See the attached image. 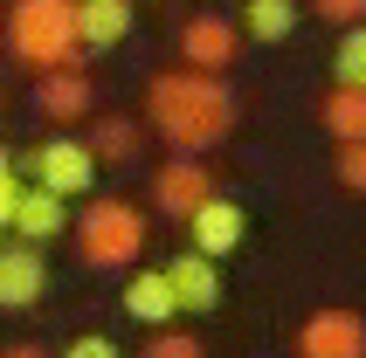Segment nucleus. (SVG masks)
<instances>
[{
	"label": "nucleus",
	"instance_id": "obj_19",
	"mask_svg": "<svg viewBox=\"0 0 366 358\" xmlns=\"http://www.w3.org/2000/svg\"><path fill=\"white\" fill-rule=\"evenodd\" d=\"M139 358H207V344L194 338V331H173V324H159V331L145 338Z\"/></svg>",
	"mask_w": 366,
	"mask_h": 358
},
{
	"label": "nucleus",
	"instance_id": "obj_4",
	"mask_svg": "<svg viewBox=\"0 0 366 358\" xmlns=\"http://www.w3.org/2000/svg\"><path fill=\"white\" fill-rule=\"evenodd\" d=\"M35 186H49V193H62V200H83L90 186H97V152L83 138H49V145H35Z\"/></svg>",
	"mask_w": 366,
	"mask_h": 358
},
{
	"label": "nucleus",
	"instance_id": "obj_2",
	"mask_svg": "<svg viewBox=\"0 0 366 358\" xmlns=\"http://www.w3.org/2000/svg\"><path fill=\"white\" fill-rule=\"evenodd\" d=\"M7 48L28 69H83V35H76V0H14L7 7Z\"/></svg>",
	"mask_w": 366,
	"mask_h": 358
},
{
	"label": "nucleus",
	"instance_id": "obj_5",
	"mask_svg": "<svg viewBox=\"0 0 366 358\" xmlns=\"http://www.w3.org/2000/svg\"><path fill=\"white\" fill-rule=\"evenodd\" d=\"M249 241V214H242V200H228V193H207L194 214H187V248H201V255L228 262L235 248Z\"/></svg>",
	"mask_w": 366,
	"mask_h": 358
},
{
	"label": "nucleus",
	"instance_id": "obj_21",
	"mask_svg": "<svg viewBox=\"0 0 366 358\" xmlns=\"http://www.w3.org/2000/svg\"><path fill=\"white\" fill-rule=\"evenodd\" d=\"M56 358H124V352H118L111 338H104V331H83V338H69Z\"/></svg>",
	"mask_w": 366,
	"mask_h": 358
},
{
	"label": "nucleus",
	"instance_id": "obj_15",
	"mask_svg": "<svg viewBox=\"0 0 366 358\" xmlns=\"http://www.w3.org/2000/svg\"><path fill=\"white\" fill-rule=\"evenodd\" d=\"M318 124H325L339 145H346V138H366V90H360V83H332L325 103H318Z\"/></svg>",
	"mask_w": 366,
	"mask_h": 358
},
{
	"label": "nucleus",
	"instance_id": "obj_3",
	"mask_svg": "<svg viewBox=\"0 0 366 358\" xmlns=\"http://www.w3.org/2000/svg\"><path fill=\"white\" fill-rule=\"evenodd\" d=\"M76 255L90 262V269H132V262L145 255V214L139 200H90L76 214Z\"/></svg>",
	"mask_w": 366,
	"mask_h": 358
},
{
	"label": "nucleus",
	"instance_id": "obj_23",
	"mask_svg": "<svg viewBox=\"0 0 366 358\" xmlns=\"http://www.w3.org/2000/svg\"><path fill=\"white\" fill-rule=\"evenodd\" d=\"M14 193H21V179H14V159L0 152V227H7V214H14Z\"/></svg>",
	"mask_w": 366,
	"mask_h": 358
},
{
	"label": "nucleus",
	"instance_id": "obj_22",
	"mask_svg": "<svg viewBox=\"0 0 366 358\" xmlns=\"http://www.w3.org/2000/svg\"><path fill=\"white\" fill-rule=\"evenodd\" d=\"M311 14H318V21H339V28H346V21H366V0H311Z\"/></svg>",
	"mask_w": 366,
	"mask_h": 358
},
{
	"label": "nucleus",
	"instance_id": "obj_1",
	"mask_svg": "<svg viewBox=\"0 0 366 358\" xmlns=\"http://www.w3.org/2000/svg\"><path fill=\"white\" fill-rule=\"evenodd\" d=\"M145 131L166 138V152H187V159H207L214 145H228L235 131V90H228L214 69H159L145 83Z\"/></svg>",
	"mask_w": 366,
	"mask_h": 358
},
{
	"label": "nucleus",
	"instance_id": "obj_11",
	"mask_svg": "<svg viewBox=\"0 0 366 358\" xmlns=\"http://www.w3.org/2000/svg\"><path fill=\"white\" fill-rule=\"evenodd\" d=\"M35 111L62 131V124H76V118L97 111V83L83 76V69H41L35 76Z\"/></svg>",
	"mask_w": 366,
	"mask_h": 358
},
{
	"label": "nucleus",
	"instance_id": "obj_18",
	"mask_svg": "<svg viewBox=\"0 0 366 358\" xmlns=\"http://www.w3.org/2000/svg\"><path fill=\"white\" fill-rule=\"evenodd\" d=\"M332 69H339V83H360V90H366V21H346V28H339Z\"/></svg>",
	"mask_w": 366,
	"mask_h": 358
},
{
	"label": "nucleus",
	"instance_id": "obj_17",
	"mask_svg": "<svg viewBox=\"0 0 366 358\" xmlns=\"http://www.w3.org/2000/svg\"><path fill=\"white\" fill-rule=\"evenodd\" d=\"M242 35L290 41V35H297V0H242Z\"/></svg>",
	"mask_w": 366,
	"mask_h": 358
},
{
	"label": "nucleus",
	"instance_id": "obj_7",
	"mask_svg": "<svg viewBox=\"0 0 366 358\" xmlns=\"http://www.w3.org/2000/svg\"><path fill=\"white\" fill-rule=\"evenodd\" d=\"M49 290V255L41 241H0V310H35Z\"/></svg>",
	"mask_w": 366,
	"mask_h": 358
},
{
	"label": "nucleus",
	"instance_id": "obj_20",
	"mask_svg": "<svg viewBox=\"0 0 366 358\" xmlns=\"http://www.w3.org/2000/svg\"><path fill=\"white\" fill-rule=\"evenodd\" d=\"M332 173H339V186H346V193H366V138H346V145H339Z\"/></svg>",
	"mask_w": 366,
	"mask_h": 358
},
{
	"label": "nucleus",
	"instance_id": "obj_14",
	"mask_svg": "<svg viewBox=\"0 0 366 358\" xmlns=\"http://www.w3.org/2000/svg\"><path fill=\"white\" fill-rule=\"evenodd\" d=\"M132 0H76V35L83 48H118V41H132Z\"/></svg>",
	"mask_w": 366,
	"mask_h": 358
},
{
	"label": "nucleus",
	"instance_id": "obj_10",
	"mask_svg": "<svg viewBox=\"0 0 366 358\" xmlns=\"http://www.w3.org/2000/svg\"><path fill=\"white\" fill-rule=\"evenodd\" d=\"M166 282H173L180 310H194V317L222 310V262L201 255V248H180V255H166Z\"/></svg>",
	"mask_w": 366,
	"mask_h": 358
},
{
	"label": "nucleus",
	"instance_id": "obj_25",
	"mask_svg": "<svg viewBox=\"0 0 366 358\" xmlns=\"http://www.w3.org/2000/svg\"><path fill=\"white\" fill-rule=\"evenodd\" d=\"M0 111H7V97H0Z\"/></svg>",
	"mask_w": 366,
	"mask_h": 358
},
{
	"label": "nucleus",
	"instance_id": "obj_12",
	"mask_svg": "<svg viewBox=\"0 0 366 358\" xmlns=\"http://www.w3.org/2000/svg\"><path fill=\"white\" fill-rule=\"evenodd\" d=\"M124 317L145 324V331H159V324L180 317V297H173L166 269H132V282H124Z\"/></svg>",
	"mask_w": 366,
	"mask_h": 358
},
{
	"label": "nucleus",
	"instance_id": "obj_13",
	"mask_svg": "<svg viewBox=\"0 0 366 358\" xmlns=\"http://www.w3.org/2000/svg\"><path fill=\"white\" fill-rule=\"evenodd\" d=\"M62 193H49V186H21L14 193V214H7V235L21 241H56L62 235Z\"/></svg>",
	"mask_w": 366,
	"mask_h": 358
},
{
	"label": "nucleus",
	"instance_id": "obj_24",
	"mask_svg": "<svg viewBox=\"0 0 366 358\" xmlns=\"http://www.w3.org/2000/svg\"><path fill=\"white\" fill-rule=\"evenodd\" d=\"M0 358H56V352H49V344H28V338H21V344H0Z\"/></svg>",
	"mask_w": 366,
	"mask_h": 358
},
{
	"label": "nucleus",
	"instance_id": "obj_16",
	"mask_svg": "<svg viewBox=\"0 0 366 358\" xmlns=\"http://www.w3.org/2000/svg\"><path fill=\"white\" fill-rule=\"evenodd\" d=\"M90 152H97V165H132L145 145V124L139 118H97V131H90Z\"/></svg>",
	"mask_w": 366,
	"mask_h": 358
},
{
	"label": "nucleus",
	"instance_id": "obj_9",
	"mask_svg": "<svg viewBox=\"0 0 366 358\" xmlns=\"http://www.w3.org/2000/svg\"><path fill=\"white\" fill-rule=\"evenodd\" d=\"M235 56H242V28H235V21H222V14H187L180 21V62L222 76Z\"/></svg>",
	"mask_w": 366,
	"mask_h": 358
},
{
	"label": "nucleus",
	"instance_id": "obj_8",
	"mask_svg": "<svg viewBox=\"0 0 366 358\" xmlns=\"http://www.w3.org/2000/svg\"><path fill=\"white\" fill-rule=\"evenodd\" d=\"M207 193H214V173H207L201 159H187V152H173V159L152 173V207H159L166 220H187Z\"/></svg>",
	"mask_w": 366,
	"mask_h": 358
},
{
	"label": "nucleus",
	"instance_id": "obj_6",
	"mask_svg": "<svg viewBox=\"0 0 366 358\" xmlns=\"http://www.w3.org/2000/svg\"><path fill=\"white\" fill-rule=\"evenodd\" d=\"M297 358H366V317L346 303L311 310L305 331H297Z\"/></svg>",
	"mask_w": 366,
	"mask_h": 358
}]
</instances>
